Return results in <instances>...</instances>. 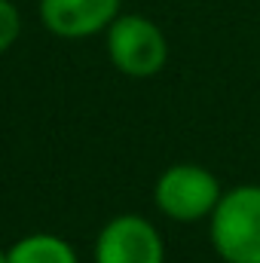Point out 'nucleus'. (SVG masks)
<instances>
[{"instance_id":"1","label":"nucleus","mask_w":260,"mask_h":263,"mask_svg":"<svg viewBox=\"0 0 260 263\" xmlns=\"http://www.w3.org/2000/svg\"><path fill=\"white\" fill-rule=\"evenodd\" d=\"M211 245L227 263H260V184L227 190L208 217Z\"/></svg>"},{"instance_id":"2","label":"nucleus","mask_w":260,"mask_h":263,"mask_svg":"<svg viewBox=\"0 0 260 263\" xmlns=\"http://www.w3.org/2000/svg\"><path fill=\"white\" fill-rule=\"evenodd\" d=\"M107 55L120 73L135 77V80H147L165 67L169 43L156 22H150L147 15L129 12V15H117L110 22Z\"/></svg>"},{"instance_id":"3","label":"nucleus","mask_w":260,"mask_h":263,"mask_svg":"<svg viewBox=\"0 0 260 263\" xmlns=\"http://www.w3.org/2000/svg\"><path fill=\"white\" fill-rule=\"evenodd\" d=\"M224 196L217 178L196 162H178L169 165L159 181H156V208L181 223H196L202 217H211V211L217 208V202Z\"/></svg>"},{"instance_id":"4","label":"nucleus","mask_w":260,"mask_h":263,"mask_svg":"<svg viewBox=\"0 0 260 263\" xmlns=\"http://www.w3.org/2000/svg\"><path fill=\"white\" fill-rule=\"evenodd\" d=\"M95 263H165L159 230L141 214L110 217L95 239Z\"/></svg>"},{"instance_id":"5","label":"nucleus","mask_w":260,"mask_h":263,"mask_svg":"<svg viewBox=\"0 0 260 263\" xmlns=\"http://www.w3.org/2000/svg\"><path fill=\"white\" fill-rule=\"evenodd\" d=\"M120 15V0H40L46 31L65 40H83L110 28Z\"/></svg>"},{"instance_id":"6","label":"nucleus","mask_w":260,"mask_h":263,"mask_svg":"<svg viewBox=\"0 0 260 263\" xmlns=\"http://www.w3.org/2000/svg\"><path fill=\"white\" fill-rule=\"evenodd\" d=\"M9 263H80L77 251L62 236L31 233L9 248Z\"/></svg>"},{"instance_id":"7","label":"nucleus","mask_w":260,"mask_h":263,"mask_svg":"<svg viewBox=\"0 0 260 263\" xmlns=\"http://www.w3.org/2000/svg\"><path fill=\"white\" fill-rule=\"evenodd\" d=\"M22 34V15L12 0H0V55L18 40Z\"/></svg>"},{"instance_id":"8","label":"nucleus","mask_w":260,"mask_h":263,"mask_svg":"<svg viewBox=\"0 0 260 263\" xmlns=\"http://www.w3.org/2000/svg\"><path fill=\"white\" fill-rule=\"evenodd\" d=\"M0 263H9V248H6V251L0 248Z\"/></svg>"}]
</instances>
